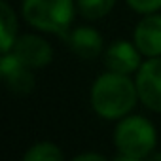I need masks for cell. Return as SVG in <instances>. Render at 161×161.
I'll return each mask as SVG.
<instances>
[{"label":"cell","mask_w":161,"mask_h":161,"mask_svg":"<svg viewBox=\"0 0 161 161\" xmlns=\"http://www.w3.org/2000/svg\"><path fill=\"white\" fill-rule=\"evenodd\" d=\"M25 161H61L63 152L51 142H38L23 155Z\"/></svg>","instance_id":"11"},{"label":"cell","mask_w":161,"mask_h":161,"mask_svg":"<svg viewBox=\"0 0 161 161\" xmlns=\"http://www.w3.org/2000/svg\"><path fill=\"white\" fill-rule=\"evenodd\" d=\"M23 15L32 27L44 32L64 34L74 17V2L72 0H25Z\"/></svg>","instance_id":"3"},{"label":"cell","mask_w":161,"mask_h":161,"mask_svg":"<svg viewBox=\"0 0 161 161\" xmlns=\"http://www.w3.org/2000/svg\"><path fill=\"white\" fill-rule=\"evenodd\" d=\"M87 159H97V161H101V159H104V155H101V153H82V155H76V157H74V161H87Z\"/></svg>","instance_id":"14"},{"label":"cell","mask_w":161,"mask_h":161,"mask_svg":"<svg viewBox=\"0 0 161 161\" xmlns=\"http://www.w3.org/2000/svg\"><path fill=\"white\" fill-rule=\"evenodd\" d=\"M135 44L146 57L161 55V15L150 14L136 25Z\"/></svg>","instance_id":"7"},{"label":"cell","mask_w":161,"mask_h":161,"mask_svg":"<svg viewBox=\"0 0 161 161\" xmlns=\"http://www.w3.org/2000/svg\"><path fill=\"white\" fill-rule=\"evenodd\" d=\"M0 74L14 93H29L34 86V78L29 66L21 63L15 57V53H4L2 61H0Z\"/></svg>","instance_id":"5"},{"label":"cell","mask_w":161,"mask_h":161,"mask_svg":"<svg viewBox=\"0 0 161 161\" xmlns=\"http://www.w3.org/2000/svg\"><path fill=\"white\" fill-rule=\"evenodd\" d=\"M14 53L15 57L25 63L29 68H40L46 66L51 61V46L42 40L40 36H23L14 44Z\"/></svg>","instance_id":"6"},{"label":"cell","mask_w":161,"mask_h":161,"mask_svg":"<svg viewBox=\"0 0 161 161\" xmlns=\"http://www.w3.org/2000/svg\"><path fill=\"white\" fill-rule=\"evenodd\" d=\"M15 32H17V19L15 14L12 12V8L2 2L0 4V46H2V51L8 53L10 47L15 44Z\"/></svg>","instance_id":"10"},{"label":"cell","mask_w":161,"mask_h":161,"mask_svg":"<svg viewBox=\"0 0 161 161\" xmlns=\"http://www.w3.org/2000/svg\"><path fill=\"white\" fill-rule=\"evenodd\" d=\"M136 97V86L127 78V74L114 70L99 76L91 89V104L104 119H118L127 116L133 110Z\"/></svg>","instance_id":"1"},{"label":"cell","mask_w":161,"mask_h":161,"mask_svg":"<svg viewBox=\"0 0 161 161\" xmlns=\"http://www.w3.org/2000/svg\"><path fill=\"white\" fill-rule=\"evenodd\" d=\"M68 44L76 55L82 59H95L103 51V38L101 34L91 27H78L70 32Z\"/></svg>","instance_id":"9"},{"label":"cell","mask_w":161,"mask_h":161,"mask_svg":"<svg viewBox=\"0 0 161 161\" xmlns=\"http://www.w3.org/2000/svg\"><path fill=\"white\" fill-rule=\"evenodd\" d=\"M140 49L136 47V44H129L123 40L114 42L104 55V63L110 70L114 72H121V74H131L140 66V57H138Z\"/></svg>","instance_id":"8"},{"label":"cell","mask_w":161,"mask_h":161,"mask_svg":"<svg viewBox=\"0 0 161 161\" xmlns=\"http://www.w3.org/2000/svg\"><path fill=\"white\" fill-rule=\"evenodd\" d=\"M116 4V0H78V10L87 19L104 17Z\"/></svg>","instance_id":"12"},{"label":"cell","mask_w":161,"mask_h":161,"mask_svg":"<svg viewBox=\"0 0 161 161\" xmlns=\"http://www.w3.org/2000/svg\"><path fill=\"white\" fill-rule=\"evenodd\" d=\"M129 6L140 14H153L161 8V0H127Z\"/></svg>","instance_id":"13"},{"label":"cell","mask_w":161,"mask_h":161,"mask_svg":"<svg viewBox=\"0 0 161 161\" xmlns=\"http://www.w3.org/2000/svg\"><path fill=\"white\" fill-rule=\"evenodd\" d=\"M138 99L153 112H161V57H150L136 74Z\"/></svg>","instance_id":"4"},{"label":"cell","mask_w":161,"mask_h":161,"mask_svg":"<svg viewBox=\"0 0 161 161\" xmlns=\"http://www.w3.org/2000/svg\"><path fill=\"white\" fill-rule=\"evenodd\" d=\"M114 142L119 152L118 159L138 161V159L150 157L157 142L155 127L152 125V121H148L142 116L123 118L116 129Z\"/></svg>","instance_id":"2"}]
</instances>
